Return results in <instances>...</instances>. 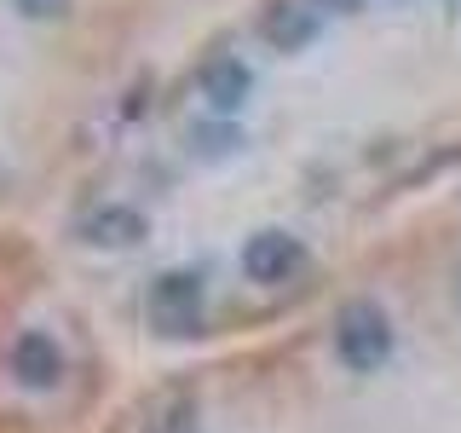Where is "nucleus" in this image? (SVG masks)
Returning <instances> with one entry per match:
<instances>
[{
	"instance_id": "obj_1",
	"label": "nucleus",
	"mask_w": 461,
	"mask_h": 433,
	"mask_svg": "<svg viewBox=\"0 0 461 433\" xmlns=\"http://www.w3.org/2000/svg\"><path fill=\"white\" fill-rule=\"evenodd\" d=\"M335 353L346 370H375L386 364V353H393V324H386V312L375 307V300H346L340 318H335Z\"/></svg>"
},
{
	"instance_id": "obj_2",
	"label": "nucleus",
	"mask_w": 461,
	"mask_h": 433,
	"mask_svg": "<svg viewBox=\"0 0 461 433\" xmlns=\"http://www.w3.org/2000/svg\"><path fill=\"white\" fill-rule=\"evenodd\" d=\"M150 324L162 336H191L202 324V283L191 272H167V278L150 283Z\"/></svg>"
},
{
	"instance_id": "obj_3",
	"label": "nucleus",
	"mask_w": 461,
	"mask_h": 433,
	"mask_svg": "<svg viewBox=\"0 0 461 433\" xmlns=\"http://www.w3.org/2000/svg\"><path fill=\"white\" fill-rule=\"evenodd\" d=\"M300 260H306V249H300V237H288V231H254V237L242 243V272H249L254 283L294 278Z\"/></svg>"
},
{
	"instance_id": "obj_4",
	"label": "nucleus",
	"mask_w": 461,
	"mask_h": 433,
	"mask_svg": "<svg viewBox=\"0 0 461 433\" xmlns=\"http://www.w3.org/2000/svg\"><path fill=\"white\" fill-rule=\"evenodd\" d=\"M12 375H18L23 387H52L58 375H64V353H58V341L47 329L18 336V346H12Z\"/></svg>"
},
{
	"instance_id": "obj_5",
	"label": "nucleus",
	"mask_w": 461,
	"mask_h": 433,
	"mask_svg": "<svg viewBox=\"0 0 461 433\" xmlns=\"http://www.w3.org/2000/svg\"><path fill=\"white\" fill-rule=\"evenodd\" d=\"M249 87H254V76H249V64H242V58L220 52V58H208V64H202V98H208L213 110H237L242 98H249Z\"/></svg>"
},
{
	"instance_id": "obj_6",
	"label": "nucleus",
	"mask_w": 461,
	"mask_h": 433,
	"mask_svg": "<svg viewBox=\"0 0 461 433\" xmlns=\"http://www.w3.org/2000/svg\"><path fill=\"white\" fill-rule=\"evenodd\" d=\"M312 29H317V6H300V0H277V6H271L266 18H259V35H266L277 52L306 47Z\"/></svg>"
},
{
	"instance_id": "obj_7",
	"label": "nucleus",
	"mask_w": 461,
	"mask_h": 433,
	"mask_svg": "<svg viewBox=\"0 0 461 433\" xmlns=\"http://www.w3.org/2000/svg\"><path fill=\"white\" fill-rule=\"evenodd\" d=\"M81 231H86V243H98V249H127V243L144 237V214L139 208H98Z\"/></svg>"
},
{
	"instance_id": "obj_8",
	"label": "nucleus",
	"mask_w": 461,
	"mask_h": 433,
	"mask_svg": "<svg viewBox=\"0 0 461 433\" xmlns=\"http://www.w3.org/2000/svg\"><path fill=\"white\" fill-rule=\"evenodd\" d=\"M202 139V156H220V151H237V134H225V127H196Z\"/></svg>"
},
{
	"instance_id": "obj_9",
	"label": "nucleus",
	"mask_w": 461,
	"mask_h": 433,
	"mask_svg": "<svg viewBox=\"0 0 461 433\" xmlns=\"http://www.w3.org/2000/svg\"><path fill=\"white\" fill-rule=\"evenodd\" d=\"M64 6H69V0H18V12H23V18H58Z\"/></svg>"
},
{
	"instance_id": "obj_10",
	"label": "nucleus",
	"mask_w": 461,
	"mask_h": 433,
	"mask_svg": "<svg viewBox=\"0 0 461 433\" xmlns=\"http://www.w3.org/2000/svg\"><path fill=\"white\" fill-rule=\"evenodd\" d=\"M317 6H335V12H352L357 0H317Z\"/></svg>"
},
{
	"instance_id": "obj_11",
	"label": "nucleus",
	"mask_w": 461,
	"mask_h": 433,
	"mask_svg": "<svg viewBox=\"0 0 461 433\" xmlns=\"http://www.w3.org/2000/svg\"><path fill=\"white\" fill-rule=\"evenodd\" d=\"M456 300H461V278H456Z\"/></svg>"
}]
</instances>
